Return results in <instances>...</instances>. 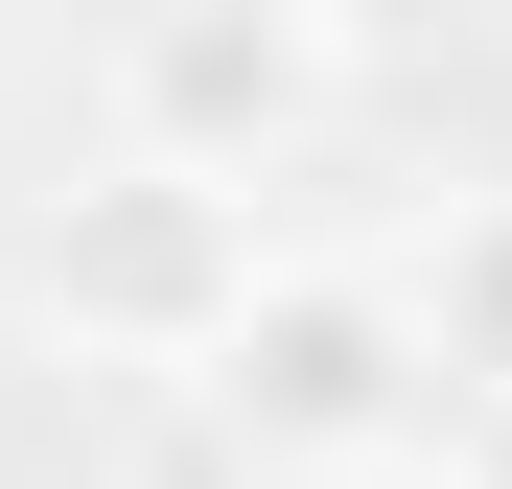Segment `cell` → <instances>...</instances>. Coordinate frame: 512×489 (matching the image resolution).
<instances>
[{"instance_id": "3957f363", "label": "cell", "mask_w": 512, "mask_h": 489, "mask_svg": "<svg viewBox=\"0 0 512 489\" xmlns=\"http://www.w3.org/2000/svg\"><path fill=\"white\" fill-rule=\"evenodd\" d=\"M24 303L70 326V350H117V373H210V326L256 303V210L163 187V163H94V187H47Z\"/></svg>"}, {"instance_id": "7a4b0ae2", "label": "cell", "mask_w": 512, "mask_h": 489, "mask_svg": "<svg viewBox=\"0 0 512 489\" xmlns=\"http://www.w3.org/2000/svg\"><path fill=\"white\" fill-rule=\"evenodd\" d=\"M94 94H117V163H163V187L256 210L326 117L373 94V47L326 24V0H163V24H117V47H94Z\"/></svg>"}, {"instance_id": "5b68a950", "label": "cell", "mask_w": 512, "mask_h": 489, "mask_svg": "<svg viewBox=\"0 0 512 489\" xmlns=\"http://www.w3.org/2000/svg\"><path fill=\"white\" fill-rule=\"evenodd\" d=\"M443 489H512V420H443Z\"/></svg>"}, {"instance_id": "6da1fadb", "label": "cell", "mask_w": 512, "mask_h": 489, "mask_svg": "<svg viewBox=\"0 0 512 489\" xmlns=\"http://www.w3.org/2000/svg\"><path fill=\"white\" fill-rule=\"evenodd\" d=\"M210 443L280 466V489H373V466H443V396H419V326L373 257H256V303L210 326Z\"/></svg>"}, {"instance_id": "277c9868", "label": "cell", "mask_w": 512, "mask_h": 489, "mask_svg": "<svg viewBox=\"0 0 512 489\" xmlns=\"http://www.w3.org/2000/svg\"><path fill=\"white\" fill-rule=\"evenodd\" d=\"M396 326H419V396H443V420H512V187H466L396 257Z\"/></svg>"}, {"instance_id": "8992f818", "label": "cell", "mask_w": 512, "mask_h": 489, "mask_svg": "<svg viewBox=\"0 0 512 489\" xmlns=\"http://www.w3.org/2000/svg\"><path fill=\"white\" fill-rule=\"evenodd\" d=\"M373 489H443V466H373Z\"/></svg>"}]
</instances>
